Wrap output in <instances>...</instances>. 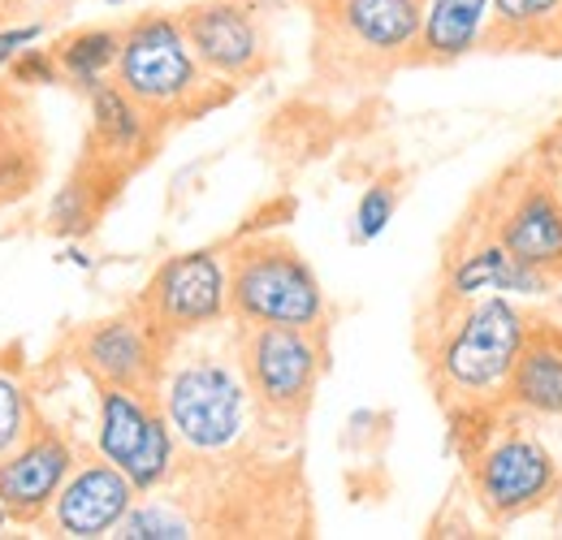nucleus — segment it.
<instances>
[{
  "label": "nucleus",
  "instance_id": "f257e3e1",
  "mask_svg": "<svg viewBox=\"0 0 562 540\" xmlns=\"http://www.w3.org/2000/svg\"><path fill=\"white\" fill-rule=\"evenodd\" d=\"M532 312L510 294H481L441 307L437 338L428 346V381L450 415L485 419L506 410V385L528 341Z\"/></svg>",
  "mask_w": 562,
  "mask_h": 540
},
{
  "label": "nucleus",
  "instance_id": "f03ea898",
  "mask_svg": "<svg viewBox=\"0 0 562 540\" xmlns=\"http://www.w3.org/2000/svg\"><path fill=\"white\" fill-rule=\"evenodd\" d=\"M156 403L165 410L178 446L195 459H225L247 446L251 428H260V410L247 390L238 350H187L173 346L156 385Z\"/></svg>",
  "mask_w": 562,
  "mask_h": 540
},
{
  "label": "nucleus",
  "instance_id": "7ed1b4c3",
  "mask_svg": "<svg viewBox=\"0 0 562 540\" xmlns=\"http://www.w3.org/2000/svg\"><path fill=\"white\" fill-rule=\"evenodd\" d=\"M229 320L256 329H329V294L307 256L281 238L256 234L229 251Z\"/></svg>",
  "mask_w": 562,
  "mask_h": 540
},
{
  "label": "nucleus",
  "instance_id": "20e7f679",
  "mask_svg": "<svg viewBox=\"0 0 562 540\" xmlns=\"http://www.w3.org/2000/svg\"><path fill=\"white\" fill-rule=\"evenodd\" d=\"M113 82L139 100L151 122L195 117L221 100L212 91L216 78L200 66L178 13H139L122 26Z\"/></svg>",
  "mask_w": 562,
  "mask_h": 540
},
{
  "label": "nucleus",
  "instance_id": "39448f33",
  "mask_svg": "<svg viewBox=\"0 0 562 540\" xmlns=\"http://www.w3.org/2000/svg\"><path fill=\"white\" fill-rule=\"evenodd\" d=\"M316 57L334 78H372L416 61L424 0H307Z\"/></svg>",
  "mask_w": 562,
  "mask_h": 540
},
{
  "label": "nucleus",
  "instance_id": "423d86ee",
  "mask_svg": "<svg viewBox=\"0 0 562 540\" xmlns=\"http://www.w3.org/2000/svg\"><path fill=\"white\" fill-rule=\"evenodd\" d=\"M472 497L485 519L506 528L537 510H546L562 493V463L554 446L515 415L502 428H485L476 450L468 454Z\"/></svg>",
  "mask_w": 562,
  "mask_h": 540
},
{
  "label": "nucleus",
  "instance_id": "0eeeda50",
  "mask_svg": "<svg viewBox=\"0 0 562 540\" xmlns=\"http://www.w3.org/2000/svg\"><path fill=\"white\" fill-rule=\"evenodd\" d=\"M234 350H238L247 390H251L256 410H260V424L265 428H281V432L303 428L307 410L316 403L321 376L329 368L325 334L238 325Z\"/></svg>",
  "mask_w": 562,
  "mask_h": 540
},
{
  "label": "nucleus",
  "instance_id": "6e6552de",
  "mask_svg": "<svg viewBox=\"0 0 562 540\" xmlns=\"http://www.w3.org/2000/svg\"><path fill=\"white\" fill-rule=\"evenodd\" d=\"M135 307L169 346L221 329L229 320V256L221 247H195L160 260Z\"/></svg>",
  "mask_w": 562,
  "mask_h": 540
},
{
  "label": "nucleus",
  "instance_id": "1a4fd4ad",
  "mask_svg": "<svg viewBox=\"0 0 562 540\" xmlns=\"http://www.w3.org/2000/svg\"><path fill=\"white\" fill-rule=\"evenodd\" d=\"M95 454L109 459L135 484V493H160L178 475V437L156 403V394L95 385Z\"/></svg>",
  "mask_w": 562,
  "mask_h": 540
},
{
  "label": "nucleus",
  "instance_id": "9d476101",
  "mask_svg": "<svg viewBox=\"0 0 562 540\" xmlns=\"http://www.w3.org/2000/svg\"><path fill=\"white\" fill-rule=\"evenodd\" d=\"M169 350L173 346L143 320L139 307H126V312H117L109 320H95L78 334L74 363L95 385H122V390L156 394Z\"/></svg>",
  "mask_w": 562,
  "mask_h": 540
},
{
  "label": "nucleus",
  "instance_id": "9b49d317",
  "mask_svg": "<svg viewBox=\"0 0 562 540\" xmlns=\"http://www.w3.org/2000/svg\"><path fill=\"white\" fill-rule=\"evenodd\" d=\"M182 31L216 82H251L269 66V35L251 0H195L182 13Z\"/></svg>",
  "mask_w": 562,
  "mask_h": 540
},
{
  "label": "nucleus",
  "instance_id": "f8f14e48",
  "mask_svg": "<svg viewBox=\"0 0 562 540\" xmlns=\"http://www.w3.org/2000/svg\"><path fill=\"white\" fill-rule=\"evenodd\" d=\"M74 468H78V454L70 441L57 428L35 424L31 437L13 454L0 459V502L9 519L22 528L44 524Z\"/></svg>",
  "mask_w": 562,
  "mask_h": 540
},
{
  "label": "nucleus",
  "instance_id": "ddd939ff",
  "mask_svg": "<svg viewBox=\"0 0 562 540\" xmlns=\"http://www.w3.org/2000/svg\"><path fill=\"white\" fill-rule=\"evenodd\" d=\"M139 502L135 484L117 472L109 459H87L78 463L66 480V488L57 493L53 510H48V528L53 537L66 540H104L122 528V519L131 515V506Z\"/></svg>",
  "mask_w": 562,
  "mask_h": 540
},
{
  "label": "nucleus",
  "instance_id": "4468645a",
  "mask_svg": "<svg viewBox=\"0 0 562 540\" xmlns=\"http://www.w3.org/2000/svg\"><path fill=\"white\" fill-rule=\"evenodd\" d=\"M493 238L528 269H541L562 285V200L554 187L528 182L502 207Z\"/></svg>",
  "mask_w": 562,
  "mask_h": 540
},
{
  "label": "nucleus",
  "instance_id": "2eb2a0df",
  "mask_svg": "<svg viewBox=\"0 0 562 540\" xmlns=\"http://www.w3.org/2000/svg\"><path fill=\"white\" fill-rule=\"evenodd\" d=\"M554 290H559L554 277L519 265L497 238H485L450 260L446 285H441V307H454V303H468L481 294H510L519 303H532V299H550Z\"/></svg>",
  "mask_w": 562,
  "mask_h": 540
},
{
  "label": "nucleus",
  "instance_id": "dca6fc26",
  "mask_svg": "<svg viewBox=\"0 0 562 540\" xmlns=\"http://www.w3.org/2000/svg\"><path fill=\"white\" fill-rule=\"evenodd\" d=\"M506 410L541 424H562V325L559 320H532L528 341L515 359Z\"/></svg>",
  "mask_w": 562,
  "mask_h": 540
},
{
  "label": "nucleus",
  "instance_id": "f3484780",
  "mask_svg": "<svg viewBox=\"0 0 562 540\" xmlns=\"http://www.w3.org/2000/svg\"><path fill=\"white\" fill-rule=\"evenodd\" d=\"M493 0H424L420 44L412 66H454L490 44Z\"/></svg>",
  "mask_w": 562,
  "mask_h": 540
},
{
  "label": "nucleus",
  "instance_id": "a211bd4d",
  "mask_svg": "<svg viewBox=\"0 0 562 540\" xmlns=\"http://www.w3.org/2000/svg\"><path fill=\"white\" fill-rule=\"evenodd\" d=\"M87 104H91V143H95L100 160L126 169L131 160L147 156V147H151V113L135 95H126L113 78H104L100 87L87 91Z\"/></svg>",
  "mask_w": 562,
  "mask_h": 540
},
{
  "label": "nucleus",
  "instance_id": "6ab92c4d",
  "mask_svg": "<svg viewBox=\"0 0 562 540\" xmlns=\"http://www.w3.org/2000/svg\"><path fill=\"white\" fill-rule=\"evenodd\" d=\"M117 48H122V31L117 26H82V31L66 35L53 53H57L61 78L74 82L87 95L91 87H100L104 78H113Z\"/></svg>",
  "mask_w": 562,
  "mask_h": 540
},
{
  "label": "nucleus",
  "instance_id": "aec40b11",
  "mask_svg": "<svg viewBox=\"0 0 562 540\" xmlns=\"http://www.w3.org/2000/svg\"><path fill=\"white\" fill-rule=\"evenodd\" d=\"M104 169H122V165H109V160L95 156V165H91L87 173L70 178V182L53 195V207H48V229H53V234L78 238V234H87V229L95 225V216H100V207H104V195L113 191V187H100V173H104Z\"/></svg>",
  "mask_w": 562,
  "mask_h": 540
},
{
  "label": "nucleus",
  "instance_id": "412c9836",
  "mask_svg": "<svg viewBox=\"0 0 562 540\" xmlns=\"http://www.w3.org/2000/svg\"><path fill=\"white\" fill-rule=\"evenodd\" d=\"M559 13H562V0H493L490 40L537 44V40L554 35Z\"/></svg>",
  "mask_w": 562,
  "mask_h": 540
},
{
  "label": "nucleus",
  "instance_id": "4be33fe9",
  "mask_svg": "<svg viewBox=\"0 0 562 540\" xmlns=\"http://www.w3.org/2000/svg\"><path fill=\"white\" fill-rule=\"evenodd\" d=\"M113 537H122V540H191V537H200V524H195L187 510H178L173 502H160L156 493H147V497H139V502L131 506V515L122 519V528H117Z\"/></svg>",
  "mask_w": 562,
  "mask_h": 540
},
{
  "label": "nucleus",
  "instance_id": "5701e85b",
  "mask_svg": "<svg viewBox=\"0 0 562 540\" xmlns=\"http://www.w3.org/2000/svg\"><path fill=\"white\" fill-rule=\"evenodd\" d=\"M35 424H40V415H35L26 381L13 376L9 368H0V459L13 454V450L31 437Z\"/></svg>",
  "mask_w": 562,
  "mask_h": 540
},
{
  "label": "nucleus",
  "instance_id": "b1692460",
  "mask_svg": "<svg viewBox=\"0 0 562 540\" xmlns=\"http://www.w3.org/2000/svg\"><path fill=\"white\" fill-rule=\"evenodd\" d=\"M398 187L394 182H372L359 203H355L351 212V243L355 247H368V243H376L385 229H390V221H394V212H398Z\"/></svg>",
  "mask_w": 562,
  "mask_h": 540
},
{
  "label": "nucleus",
  "instance_id": "393cba45",
  "mask_svg": "<svg viewBox=\"0 0 562 540\" xmlns=\"http://www.w3.org/2000/svg\"><path fill=\"white\" fill-rule=\"evenodd\" d=\"M4 69H9V78L22 82V87H57V82H66V78H61V66H57V53L35 48V44L22 48Z\"/></svg>",
  "mask_w": 562,
  "mask_h": 540
},
{
  "label": "nucleus",
  "instance_id": "a878e982",
  "mask_svg": "<svg viewBox=\"0 0 562 540\" xmlns=\"http://www.w3.org/2000/svg\"><path fill=\"white\" fill-rule=\"evenodd\" d=\"M44 40V26L40 22H18V26H4L0 31V69L9 66L22 48H31V44H40Z\"/></svg>",
  "mask_w": 562,
  "mask_h": 540
},
{
  "label": "nucleus",
  "instance_id": "bb28decb",
  "mask_svg": "<svg viewBox=\"0 0 562 540\" xmlns=\"http://www.w3.org/2000/svg\"><path fill=\"white\" fill-rule=\"evenodd\" d=\"M9 524H13V519H9V510H4V502H0V532H4Z\"/></svg>",
  "mask_w": 562,
  "mask_h": 540
},
{
  "label": "nucleus",
  "instance_id": "cd10ccee",
  "mask_svg": "<svg viewBox=\"0 0 562 540\" xmlns=\"http://www.w3.org/2000/svg\"><path fill=\"white\" fill-rule=\"evenodd\" d=\"M100 4H109V9H122V4H131V0H100Z\"/></svg>",
  "mask_w": 562,
  "mask_h": 540
},
{
  "label": "nucleus",
  "instance_id": "c85d7f7f",
  "mask_svg": "<svg viewBox=\"0 0 562 540\" xmlns=\"http://www.w3.org/2000/svg\"><path fill=\"white\" fill-rule=\"evenodd\" d=\"M554 35L562 40V13H559V22H554Z\"/></svg>",
  "mask_w": 562,
  "mask_h": 540
}]
</instances>
